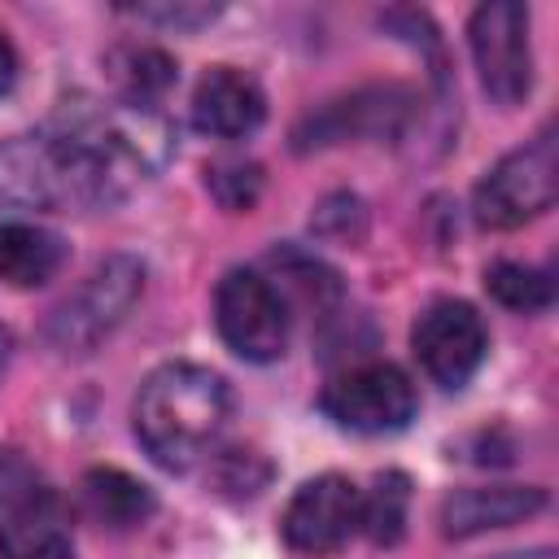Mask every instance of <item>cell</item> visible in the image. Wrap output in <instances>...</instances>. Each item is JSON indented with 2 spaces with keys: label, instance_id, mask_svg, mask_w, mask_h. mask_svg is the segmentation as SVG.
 <instances>
[{
  "label": "cell",
  "instance_id": "cell-1",
  "mask_svg": "<svg viewBox=\"0 0 559 559\" xmlns=\"http://www.w3.org/2000/svg\"><path fill=\"white\" fill-rule=\"evenodd\" d=\"M144 175L131 131L96 109H66L48 131L0 144V205L100 210L122 201Z\"/></svg>",
  "mask_w": 559,
  "mask_h": 559
},
{
  "label": "cell",
  "instance_id": "cell-2",
  "mask_svg": "<svg viewBox=\"0 0 559 559\" xmlns=\"http://www.w3.org/2000/svg\"><path fill=\"white\" fill-rule=\"evenodd\" d=\"M227 411L231 393L218 371L197 362H166L144 376L131 424L153 463H162L166 472H183L218 441Z\"/></svg>",
  "mask_w": 559,
  "mask_h": 559
},
{
  "label": "cell",
  "instance_id": "cell-3",
  "mask_svg": "<svg viewBox=\"0 0 559 559\" xmlns=\"http://www.w3.org/2000/svg\"><path fill=\"white\" fill-rule=\"evenodd\" d=\"M555 197H559V153H555V131L546 127L485 170V179L476 183L472 210L480 227L507 231L546 214Z\"/></svg>",
  "mask_w": 559,
  "mask_h": 559
},
{
  "label": "cell",
  "instance_id": "cell-4",
  "mask_svg": "<svg viewBox=\"0 0 559 559\" xmlns=\"http://www.w3.org/2000/svg\"><path fill=\"white\" fill-rule=\"evenodd\" d=\"M140 293H144V262L131 253L105 258L83 280V288L57 306V314L48 319V341L61 354H92L127 319Z\"/></svg>",
  "mask_w": 559,
  "mask_h": 559
},
{
  "label": "cell",
  "instance_id": "cell-5",
  "mask_svg": "<svg viewBox=\"0 0 559 559\" xmlns=\"http://www.w3.org/2000/svg\"><path fill=\"white\" fill-rule=\"evenodd\" d=\"M472 57L480 87L493 105L511 109L533 92V44H528V4L489 0L467 22Z\"/></svg>",
  "mask_w": 559,
  "mask_h": 559
},
{
  "label": "cell",
  "instance_id": "cell-6",
  "mask_svg": "<svg viewBox=\"0 0 559 559\" xmlns=\"http://www.w3.org/2000/svg\"><path fill=\"white\" fill-rule=\"evenodd\" d=\"M319 406L336 428L376 437V432L406 428L415 419L419 397H415V384H411V376L402 367L362 362V367H349L336 380H328Z\"/></svg>",
  "mask_w": 559,
  "mask_h": 559
},
{
  "label": "cell",
  "instance_id": "cell-7",
  "mask_svg": "<svg viewBox=\"0 0 559 559\" xmlns=\"http://www.w3.org/2000/svg\"><path fill=\"white\" fill-rule=\"evenodd\" d=\"M214 323L231 354L245 362H275L288 345V310L271 280L258 271H227L214 288Z\"/></svg>",
  "mask_w": 559,
  "mask_h": 559
},
{
  "label": "cell",
  "instance_id": "cell-8",
  "mask_svg": "<svg viewBox=\"0 0 559 559\" xmlns=\"http://www.w3.org/2000/svg\"><path fill=\"white\" fill-rule=\"evenodd\" d=\"M411 349L428 371V380H437L441 389H463L489 349V332L476 306L432 301L411 328Z\"/></svg>",
  "mask_w": 559,
  "mask_h": 559
},
{
  "label": "cell",
  "instance_id": "cell-9",
  "mask_svg": "<svg viewBox=\"0 0 559 559\" xmlns=\"http://www.w3.org/2000/svg\"><path fill=\"white\" fill-rule=\"evenodd\" d=\"M358 515H362V493L349 476L341 472H323L314 480H306L280 520V533L293 550L301 555H332L341 550L354 533H358Z\"/></svg>",
  "mask_w": 559,
  "mask_h": 559
},
{
  "label": "cell",
  "instance_id": "cell-10",
  "mask_svg": "<svg viewBox=\"0 0 559 559\" xmlns=\"http://www.w3.org/2000/svg\"><path fill=\"white\" fill-rule=\"evenodd\" d=\"M74 524L57 489L35 485L31 493L0 507V559H70Z\"/></svg>",
  "mask_w": 559,
  "mask_h": 559
},
{
  "label": "cell",
  "instance_id": "cell-11",
  "mask_svg": "<svg viewBox=\"0 0 559 559\" xmlns=\"http://www.w3.org/2000/svg\"><path fill=\"white\" fill-rule=\"evenodd\" d=\"M262 118H266V96L245 70L214 66V70L201 74V83L192 92L197 131H205L214 140H240V135L258 131Z\"/></svg>",
  "mask_w": 559,
  "mask_h": 559
},
{
  "label": "cell",
  "instance_id": "cell-12",
  "mask_svg": "<svg viewBox=\"0 0 559 559\" xmlns=\"http://www.w3.org/2000/svg\"><path fill=\"white\" fill-rule=\"evenodd\" d=\"M546 507L542 485H476V489H454L437 507V524L445 537H476L489 528L520 524Z\"/></svg>",
  "mask_w": 559,
  "mask_h": 559
},
{
  "label": "cell",
  "instance_id": "cell-13",
  "mask_svg": "<svg viewBox=\"0 0 559 559\" xmlns=\"http://www.w3.org/2000/svg\"><path fill=\"white\" fill-rule=\"evenodd\" d=\"M411 114V96L402 87H367L354 92L319 114L306 118V127L297 131V148L310 144H336L345 135H380V131H397L402 118Z\"/></svg>",
  "mask_w": 559,
  "mask_h": 559
},
{
  "label": "cell",
  "instance_id": "cell-14",
  "mask_svg": "<svg viewBox=\"0 0 559 559\" xmlns=\"http://www.w3.org/2000/svg\"><path fill=\"white\" fill-rule=\"evenodd\" d=\"M79 498H83V515L109 533H127V528H140L153 511H157V498L144 480L118 472V467H92L79 485Z\"/></svg>",
  "mask_w": 559,
  "mask_h": 559
},
{
  "label": "cell",
  "instance_id": "cell-15",
  "mask_svg": "<svg viewBox=\"0 0 559 559\" xmlns=\"http://www.w3.org/2000/svg\"><path fill=\"white\" fill-rule=\"evenodd\" d=\"M66 262V245L57 231L39 223H0V284L9 288H39Z\"/></svg>",
  "mask_w": 559,
  "mask_h": 559
},
{
  "label": "cell",
  "instance_id": "cell-16",
  "mask_svg": "<svg viewBox=\"0 0 559 559\" xmlns=\"http://www.w3.org/2000/svg\"><path fill=\"white\" fill-rule=\"evenodd\" d=\"M105 66H109V79H114V87L131 100V105H148V100H157L170 83H175V61L162 52V48H153V44H118L109 57H105Z\"/></svg>",
  "mask_w": 559,
  "mask_h": 559
},
{
  "label": "cell",
  "instance_id": "cell-17",
  "mask_svg": "<svg viewBox=\"0 0 559 559\" xmlns=\"http://www.w3.org/2000/svg\"><path fill=\"white\" fill-rule=\"evenodd\" d=\"M406 507H411V480L402 472H380L371 493H362V515L358 528L376 546H393L406 533Z\"/></svg>",
  "mask_w": 559,
  "mask_h": 559
},
{
  "label": "cell",
  "instance_id": "cell-18",
  "mask_svg": "<svg viewBox=\"0 0 559 559\" xmlns=\"http://www.w3.org/2000/svg\"><path fill=\"white\" fill-rule=\"evenodd\" d=\"M485 288L493 301H502L507 310H520V314H533V310H546L555 301V280L550 271L542 266H524V262H493L485 271Z\"/></svg>",
  "mask_w": 559,
  "mask_h": 559
},
{
  "label": "cell",
  "instance_id": "cell-19",
  "mask_svg": "<svg viewBox=\"0 0 559 559\" xmlns=\"http://www.w3.org/2000/svg\"><path fill=\"white\" fill-rule=\"evenodd\" d=\"M205 188L223 210H249L262 192V170L253 162H214L205 166Z\"/></svg>",
  "mask_w": 559,
  "mask_h": 559
},
{
  "label": "cell",
  "instance_id": "cell-20",
  "mask_svg": "<svg viewBox=\"0 0 559 559\" xmlns=\"http://www.w3.org/2000/svg\"><path fill=\"white\" fill-rule=\"evenodd\" d=\"M35 485H44V476L35 472V463L22 459L17 450H0V507H9L13 498L31 493Z\"/></svg>",
  "mask_w": 559,
  "mask_h": 559
},
{
  "label": "cell",
  "instance_id": "cell-21",
  "mask_svg": "<svg viewBox=\"0 0 559 559\" xmlns=\"http://www.w3.org/2000/svg\"><path fill=\"white\" fill-rule=\"evenodd\" d=\"M13 79H17V52H13L9 35L0 31V96L13 87Z\"/></svg>",
  "mask_w": 559,
  "mask_h": 559
},
{
  "label": "cell",
  "instance_id": "cell-22",
  "mask_svg": "<svg viewBox=\"0 0 559 559\" xmlns=\"http://www.w3.org/2000/svg\"><path fill=\"white\" fill-rule=\"evenodd\" d=\"M498 559H559L550 546H537V550H511V555H498Z\"/></svg>",
  "mask_w": 559,
  "mask_h": 559
},
{
  "label": "cell",
  "instance_id": "cell-23",
  "mask_svg": "<svg viewBox=\"0 0 559 559\" xmlns=\"http://www.w3.org/2000/svg\"><path fill=\"white\" fill-rule=\"evenodd\" d=\"M9 349H13V336H9V328L0 323V371H4V362H9Z\"/></svg>",
  "mask_w": 559,
  "mask_h": 559
}]
</instances>
